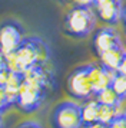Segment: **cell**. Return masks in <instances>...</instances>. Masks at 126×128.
<instances>
[{
    "label": "cell",
    "instance_id": "22",
    "mask_svg": "<svg viewBox=\"0 0 126 128\" xmlns=\"http://www.w3.org/2000/svg\"><path fill=\"white\" fill-rule=\"evenodd\" d=\"M102 2H105V0H93V6H96V4L102 3Z\"/></svg>",
    "mask_w": 126,
    "mask_h": 128
},
{
    "label": "cell",
    "instance_id": "24",
    "mask_svg": "<svg viewBox=\"0 0 126 128\" xmlns=\"http://www.w3.org/2000/svg\"><path fill=\"white\" fill-rule=\"evenodd\" d=\"M123 115H125V118H126V110H125V111H123Z\"/></svg>",
    "mask_w": 126,
    "mask_h": 128
},
{
    "label": "cell",
    "instance_id": "16",
    "mask_svg": "<svg viewBox=\"0 0 126 128\" xmlns=\"http://www.w3.org/2000/svg\"><path fill=\"white\" fill-rule=\"evenodd\" d=\"M16 128H43V125L37 121H33V120H27V121L20 122Z\"/></svg>",
    "mask_w": 126,
    "mask_h": 128
},
{
    "label": "cell",
    "instance_id": "15",
    "mask_svg": "<svg viewBox=\"0 0 126 128\" xmlns=\"http://www.w3.org/2000/svg\"><path fill=\"white\" fill-rule=\"evenodd\" d=\"M109 128H126V118L123 115V112L118 114V116L109 124Z\"/></svg>",
    "mask_w": 126,
    "mask_h": 128
},
{
    "label": "cell",
    "instance_id": "2",
    "mask_svg": "<svg viewBox=\"0 0 126 128\" xmlns=\"http://www.w3.org/2000/svg\"><path fill=\"white\" fill-rule=\"evenodd\" d=\"M7 56L11 60L13 72H26L36 65L47 64L50 52L49 46L42 39L32 36L23 38L16 49Z\"/></svg>",
    "mask_w": 126,
    "mask_h": 128
},
{
    "label": "cell",
    "instance_id": "23",
    "mask_svg": "<svg viewBox=\"0 0 126 128\" xmlns=\"http://www.w3.org/2000/svg\"><path fill=\"white\" fill-rule=\"evenodd\" d=\"M60 2H62V3H74L76 0H60Z\"/></svg>",
    "mask_w": 126,
    "mask_h": 128
},
{
    "label": "cell",
    "instance_id": "10",
    "mask_svg": "<svg viewBox=\"0 0 126 128\" xmlns=\"http://www.w3.org/2000/svg\"><path fill=\"white\" fill-rule=\"evenodd\" d=\"M126 49H109V50H105V52H100L97 55L99 58V62L106 66L109 69L118 70L119 69V65L123 59V55H125Z\"/></svg>",
    "mask_w": 126,
    "mask_h": 128
},
{
    "label": "cell",
    "instance_id": "1",
    "mask_svg": "<svg viewBox=\"0 0 126 128\" xmlns=\"http://www.w3.org/2000/svg\"><path fill=\"white\" fill-rule=\"evenodd\" d=\"M53 84L52 72L46 68V64L36 65L23 72L22 84L14 98V104L26 114L34 112L40 108L47 96L49 85Z\"/></svg>",
    "mask_w": 126,
    "mask_h": 128
},
{
    "label": "cell",
    "instance_id": "21",
    "mask_svg": "<svg viewBox=\"0 0 126 128\" xmlns=\"http://www.w3.org/2000/svg\"><path fill=\"white\" fill-rule=\"evenodd\" d=\"M0 128H4V122H3V118H1V114H0Z\"/></svg>",
    "mask_w": 126,
    "mask_h": 128
},
{
    "label": "cell",
    "instance_id": "8",
    "mask_svg": "<svg viewBox=\"0 0 126 128\" xmlns=\"http://www.w3.org/2000/svg\"><path fill=\"white\" fill-rule=\"evenodd\" d=\"M122 0H105L96 6H93V10L96 16L108 26H115L122 18Z\"/></svg>",
    "mask_w": 126,
    "mask_h": 128
},
{
    "label": "cell",
    "instance_id": "5",
    "mask_svg": "<svg viewBox=\"0 0 126 128\" xmlns=\"http://www.w3.org/2000/svg\"><path fill=\"white\" fill-rule=\"evenodd\" d=\"M90 66L92 64L77 66L69 75L67 82H66V89H67V94L74 101L85 102L95 96L90 79Z\"/></svg>",
    "mask_w": 126,
    "mask_h": 128
},
{
    "label": "cell",
    "instance_id": "19",
    "mask_svg": "<svg viewBox=\"0 0 126 128\" xmlns=\"http://www.w3.org/2000/svg\"><path fill=\"white\" fill-rule=\"evenodd\" d=\"M82 128H109V125H105V124H100V122H95V124H90V125H85Z\"/></svg>",
    "mask_w": 126,
    "mask_h": 128
},
{
    "label": "cell",
    "instance_id": "20",
    "mask_svg": "<svg viewBox=\"0 0 126 128\" xmlns=\"http://www.w3.org/2000/svg\"><path fill=\"white\" fill-rule=\"evenodd\" d=\"M122 20H123V23H125V26H126V6L122 9Z\"/></svg>",
    "mask_w": 126,
    "mask_h": 128
},
{
    "label": "cell",
    "instance_id": "3",
    "mask_svg": "<svg viewBox=\"0 0 126 128\" xmlns=\"http://www.w3.org/2000/svg\"><path fill=\"white\" fill-rule=\"evenodd\" d=\"M96 26V13L93 7L74 4L63 19V33L73 39H83Z\"/></svg>",
    "mask_w": 126,
    "mask_h": 128
},
{
    "label": "cell",
    "instance_id": "11",
    "mask_svg": "<svg viewBox=\"0 0 126 128\" xmlns=\"http://www.w3.org/2000/svg\"><path fill=\"white\" fill-rule=\"evenodd\" d=\"M97 111H99V102L96 101L95 96L90 99H87V101H85V104L82 105L83 127L97 122Z\"/></svg>",
    "mask_w": 126,
    "mask_h": 128
},
{
    "label": "cell",
    "instance_id": "9",
    "mask_svg": "<svg viewBox=\"0 0 126 128\" xmlns=\"http://www.w3.org/2000/svg\"><path fill=\"white\" fill-rule=\"evenodd\" d=\"M118 70L109 69L106 66H103L102 64L95 65L92 64L90 66V79H92V86H93V92L97 94L99 91H102L105 88H108L112 85V81L116 76Z\"/></svg>",
    "mask_w": 126,
    "mask_h": 128
},
{
    "label": "cell",
    "instance_id": "4",
    "mask_svg": "<svg viewBox=\"0 0 126 128\" xmlns=\"http://www.w3.org/2000/svg\"><path fill=\"white\" fill-rule=\"evenodd\" d=\"M49 124L52 128H82V105L70 99L57 102L50 112Z\"/></svg>",
    "mask_w": 126,
    "mask_h": 128
},
{
    "label": "cell",
    "instance_id": "6",
    "mask_svg": "<svg viewBox=\"0 0 126 128\" xmlns=\"http://www.w3.org/2000/svg\"><path fill=\"white\" fill-rule=\"evenodd\" d=\"M23 38L24 30L22 24L17 23L16 20H7L0 24V49L6 55H10L22 42Z\"/></svg>",
    "mask_w": 126,
    "mask_h": 128
},
{
    "label": "cell",
    "instance_id": "17",
    "mask_svg": "<svg viewBox=\"0 0 126 128\" xmlns=\"http://www.w3.org/2000/svg\"><path fill=\"white\" fill-rule=\"evenodd\" d=\"M118 72H119V74L126 75V52H125V55H123V59H122V62H120V65H119V69H118Z\"/></svg>",
    "mask_w": 126,
    "mask_h": 128
},
{
    "label": "cell",
    "instance_id": "7",
    "mask_svg": "<svg viewBox=\"0 0 126 128\" xmlns=\"http://www.w3.org/2000/svg\"><path fill=\"white\" fill-rule=\"evenodd\" d=\"M93 49L95 53L99 55L100 52L109 49H125V48L119 38V33L113 26H105L102 29L96 30L93 36Z\"/></svg>",
    "mask_w": 126,
    "mask_h": 128
},
{
    "label": "cell",
    "instance_id": "18",
    "mask_svg": "<svg viewBox=\"0 0 126 128\" xmlns=\"http://www.w3.org/2000/svg\"><path fill=\"white\" fill-rule=\"evenodd\" d=\"M74 4H80V6H89L93 7V0H76Z\"/></svg>",
    "mask_w": 126,
    "mask_h": 128
},
{
    "label": "cell",
    "instance_id": "12",
    "mask_svg": "<svg viewBox=\"0 0 126 128\" xmlns=\"http://www.w3.org/2000/svg\"><path fill=\"white\" fill-rule=\"evenodd\" d=\"M95 98L100 104L112 105V106H116V108H120V105L123 102L112 86H108V88H105V89H102V91H99L97 94H95Z\"/></svg>",
    "mask_w": 126,
    "mask_h": 128
},
{
    "label": "cell",
    "instance_id": "14",
    "mask_svg": "<svg viewBox=\"0 0 126 128\" xmlns=\"http://www.w3.org/2000/svg\"><path fill=\"white\" fill-rule=\"evenodd\" d=\"M110 86L113 88L116 94L119 95V98L122 101H125L126 99V75L123 74H116V76L113 78V81H112V85Z\"/></svg>",
    "mask_w": 126,
    "mask_h": 128
},
{
    "label": "cell",
    "instance_id": "13",
    "mask_svg": "<svg viewBox=\"0 0 126 128\" xmlns=\"http://www.w3.org/2000/svg\"><path fill=\"white\" fill-rule=\"evenodd\" d=\"M119 112H120L119 108H116V106H112V105H105V104H100V102H99L97 122L105 124V125H109V124L113 121L116 116H118Z\"/></svg>",
    "mask_w": 126,
    "mask_h": 128
}]
</instances>
